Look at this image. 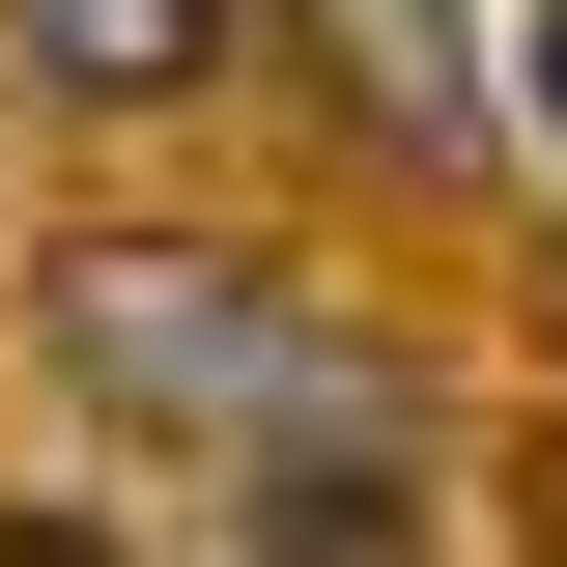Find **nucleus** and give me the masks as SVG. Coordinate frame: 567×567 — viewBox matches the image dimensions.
<instances>
[{
    "label": "nucleus",
    "mask_w": 567,
    "mask_h": 567,
    "mask_svg": "<svg viewBox=\"0 0 567 567\" xmlns=\"http://www.w3.org/2000/svg\"><path fill=\"white\" fill-rule=\"evenodd\" d=\"M29 341H58V398H85V425L199 454V483H256V454H312V425L398 398V369H369L284 256H227V227H85V256L29 284Z\"/></svg>",
    "instance_id": "obj_1"
},
{
    "label": "nucleus",
    "mask_w": 567,
    "mask_h": 567,
    "mask_svg": "<svg viewBox=\"0 0 567 567\" xmlns=\"http://www.w3.org/2000/svg\"><path fill=\"white\" fill-rule=\"evenodd\" d=\"M0 29H29V85H58V114H171V85H227V29H256V0H0Z\"/></svg>",
    "instance_id": "obj_2"
},
{
    "label": "nucleus",
    "mask_w": 567,
    "mask_h": 567,
    "mask_svg": "<svg viewBox=\"0 0 567 567\" xmlns=\"http://www.w3.org/2000/svg\"><path fill=\"white\" fill-rule=\"evenodd\" d=\"M312 85L398 142H483V58H454V0H312Z\"/></svg>",
    "instance_id": "obj_3"
},
{
    "label": "nucleus",
    "mask_w": 567,
    "mask_h": 567,
    "mask_svg": "<svg viewBox=\"0 0 567 567\" xmlns=\"http://www.w3.org/2000/svg\"><path fill=\"white\" fill-rule=\"evenodd\" d=\"M0 567H142V539H114L85 483H29V511H0Z\"/></svg>",
    "instance_id": "obj_4"
},
{
    "label": "nucleus",
    "mask_w": 567,
    "mask_h": 567,
    "mask_svg": "<svg viewBox=\"0 0 567 567\" xmlns=\"http://www.w3.org/2000/svg\"><path fill=\"white\" fill-rule=\"evenodd\" d=\"M511 114H539V142H567V0H539V85H511Z\"/></svg>",
    "instance_id": "obj_5"
}]
</instances>
